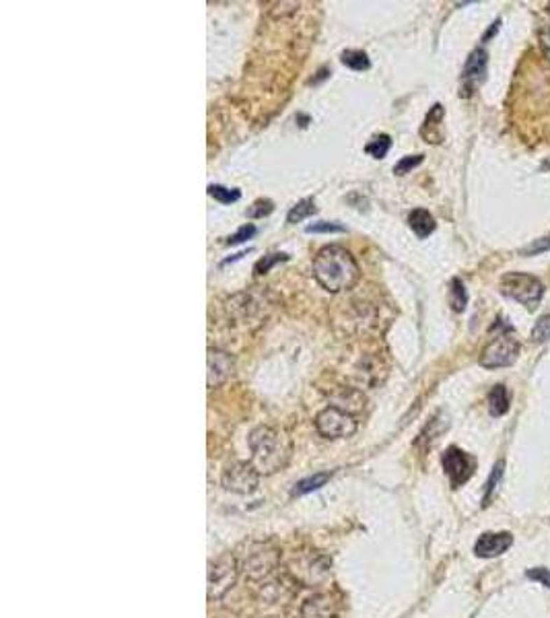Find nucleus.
Masks as SVG:
<instances>
[{
  "mask_svg": "<svg viewBox=\"0 0 550 618\" xmlns=\"http://www.w3.org/2000/svg\"><path fill=\"white\" fill-rule=\"evenodd\" d=\"M509 392H507V388L505 386H495L493 390H491V394H488V412L493 414V416H503V414H507V410H509Z\"/></svg>",
  "mask_w": 550,
  "mask_h": 618,
  "instance_id": "obj_16",
  "label": "nucleus"
},
{
  "mask_svg": "<svg viewBox=\"0 0 550 618\" xmlns=\"http://www.w3.org/2000/svg\"><path fill=\"white\" fill-rule=\"evenodd\" d=\"M316 429L326 439H342V437H351L357 431V421L353 419L351 412L338 406H328L322 412H318Z\"/></svg>",
  "mask_w": 550,
  "mask_h": 618,
  "instance_id": "obj_6",
  "label": "nucleus"
},
{
  "mask_svg": "<svg viewBox=\"0 0 550 618\" xmlns=\"http://www.w3.org/2000/svg\"><path fill=\"white\" fill-rule=\"evenodd\" d=\"M526 577L532 580V582L542 583L544 587H549L550 589V571L549 569H544V567H536V569L526 571Z\"/></svg>",
  "mask_w": 550,
  "mask_h": 618,
  "instance_id": "obj_30",
  "label": "nucleus"
},
{
  "mask_svg": "<svg viewBox=\"0 0 550 618\" xmlns=\"http://www.w3.org/2000/svg\"><path fill=\"white\" fill-rule=\"evenodd\" d=\"M307 233H344L346 229L340 223H330V220H322V223H313L305 227Z\"/></svg>",
  "mask_w": 550,
  "mask_h": 618,
  "instance_id": "obj_27",
  "label": "nucleus"
},
{
  "mask_svg": "<svg viewBox=\"0 0 550 618\" xmlns=\"http://www.w3.org/2000/svg\"><path fill=\"white\" fill-rule=\"evenodd\" d=\"M540 48H542V54L550 60V27L540 34Z\"/></svg>",
  "mask_w": 550,
  "mask_h": 618,
  "instance_id": "obj_32",
  "label": "nucleus"
},
{
  "mask_svg": "<svg viewBox=\"0 0 550 618\" xmlns=\"http://www.w3.org/2000/svg\"><path fill=\"white\" fill-rule=\"evenodd\" d=\"M501 293L532 311L540 305L544 297V285L538 276H532L528 272H507L501 279Z\"/></svg>",
  "mask_w": 550,
  "mask_h": 618,
  "instance_id": "obj_3",
  "label": "nucleus"
},
{
  "mask_svg": "<svg viewBox=\"0 0 550 618\" xmlns=\"http://www.w3.org/2000/svg\"><path fill=\"white\" fill-rule=\"evenodd\" d=\"M550 250V235L549 237H540V239H536L534 244H530L528 248H523L521 250V255H534V254H540V252H547Z\"/></svg>",
  "mask_w": 550,
  "mask_h": 618,
  "instance_id": "obj_31",
  "label": "nucleus"
},
{
  "mask_svg": "<svg viewBox=\"0 0 550 618\" xmlns=\"http://www.w3.org/2000/svg\"><path fill=\"white\" fill-rule=\"evenodd\" d=\"M258 233V229L254 225H244L237 233H233L229 239H227V244L229 246H237V244H244V241H248V239H252L254 235Z\"/></svg>",
  "mask_w": 550,
  "mask_h": 618,
  "instance_id": "obj_29",
  "label": "nucleus"
},
{
  "mask_svg": "<svg viewBox=\"0 0 550 618\" xmlns=\"http://www.w3.org/2000/svg\"><path fill=\"white\" fill-rule=\"evenodd\" d=\"M272 211H274V202L268 200V198H260V200H256V202L246 211V215L250 218H264L268 217Z\"/></svg>",
  "mask_w": 550,
  "mask_h": 618,
  "instance_id": "obj_25",
  "label": "nucleus"
},
{
  "mask_svg": "<svg viewBox=\"0 0 550 618\" xmlns=\"http://www.w3.org/2000/svg\"><path fill=\"white\" fill-rule=\"evenodd\" d=\"M530 338L536 344H542V342L550 340V314H544V316H540L536 320V324H534L532 332H530Z\"/></svg>",
  "mask_w": 550,
  "mask_h": 618,
  "instance_id": "obj_23",
  "label": "nucleus"
},
{
  "mask_svg": "<svg viewBox=\"0 0 550 618\" xmlns=\"http://www.w3.org/2000/svg\"><path fill=\"white\" fill-rule=\"evenodd\" d=\"M316 213H318V209H316L313 200H311V198H305V200L297 202L293 209L289 211L287 220H289V223H301V220L309 218L311 215H316Z\"/></svg>",
  "mask_w": 550,
  "mask_h": 618,
  "instance_id": "obj_20",
  "label": "nucleus"
},
{
  "mask_svg": "<svg viewBox=\"0 0 550 618\" xmlns=\"http://www.w3.org/2000/svg\"><path fill=\"white\" fill-rule=\"evenodd\" d=\"M514 545V536L509 532H486L474 545V554L480 559H495L507 552Z\"/></svg>",
  "mask_w": 550,
  "mask_h": 618,
  "instance_id": "obj_11",
  "label": "nucleus"
},
{
  "mask_svg": "<svg viewBox=\"0 0 550 618\" xmlns=\"http://www.w3.org/2000/svg\"><path fill=\"white\" fill-rule=\"evenodd\" d=\"M336 617V602L332 596L318 594L301 606V618H334Z\"/></svg>",
  "mask_w": 550,
  "mask_h": 618,
  "instance_id": "obj_13",
  "label": "nucleus"
},
{
  "mask_svg": "<svg viewBox=\"0 0 550 618\" xmlns=\"http://www.w3.org/2000/svg\"><path fill=\"white\" fill-rule=\"evenodd\" d=\"M285 260H289V255L287 254H268L264 255L260 262H258L256 266H254V272L256 274H266L274 264H278V262H285Z\"/></svg>",
  "mask_w": 550,
  "mask_h": 618,
  "instance_id": "obj_28",
  "label": "nucleus"
},
{
  "mask_svg": "<svg viewBox=\"0 0 550 618\" xmlns=\"http://www.w3.org/2000/svg\"><path fill=\"white\" fill-rule=\"evenodd\" d=\"M449 305L453 311L462 314L468 305V293H466V287L460 279H451V285H449Z\"/></svg>",
  "mask_w": 550,
  "mask_h": 618,
  "instance_id": "obj_18",
  "label": "nucleus"
},
{
  "mask_svg": "<svg viewBox=\"0 0 550 618\" xmlns=\"http://www.w3.org/2000/svg\"><path fill=\"white\" fill-rule=\"evenodd\" d=\"M503 460L501 462H497L495 464V468H493V472L488 476V480H486V489H484V497H482V505L486 507L488 505V501H491V497H493V493H495V489H497V484H499V480H501V476H503Z\"/></svg>",
  "mask_w": 550,
  "mask_h": 618,
  "instance_id": "obj_24",
  "label": "nucleus"
},
{
  "mask_svg": "<svg viewBox=\"0 0 550 618\" xmlns=\"http://www.w3.org/2000/svg\"><path fill=\"white\" fill-rule=\"evenodd\" d=\"M390 146H392V139H390L388 134H379V136H375L373 141L367 143L365 153H369V155L375 157V159H383V157L388 155Z\"/></svg>",
  "mask_w": 550,
  "mask_h": 618,
  "instance_id": "obj_22",
  "label": "nucleus"
},
{
  "mask_svg": "<svg viewBox=\"0 0 550 618\" xmlns=\"http://www.w3.org/2000/svg\"><path fill=\"white\" fill-rule=\"evenodd\" d=\"M328 480H330V472H320V474H313V476H309V478H303V480H299V482L295 484L293 495L295 497H299V495L313 493V491L322 489V486H324Z\"/></svg>",
  "mask_w": 550,
  "mask_h": 618,
  "instance_id": "obj_17",
  "label": "nucleus"
},
{
  "mask_svg": "<svg viewBox=\"0 0 550 618\" xmlns=\"http://www.w3.org/2000/svg\"><path fill=\"white\" fill-rule=\"evenodd\" d=\"M278 563V552L268 545H256V550H250L246 554V573L250 577H264L268 575Z\"/></svg>",
  "mask_w": 550,
  "mask_h": 618,
  "instance_id": "obj_10",
  "label": "nucleus"
},
{
  "mask_svg": "<svg viewBox=\"0 0 550 618\" xmlns=\"http://www.w3.org/2000/svg\"><path fill=\"white\" fill-rule=\"evenodd\" d=\"M239 561L233 552H223L209 565V580H206V596L209 600H220L239 577Z\"/></svg>",
  "mask_w": 550,
  "mask_h": 618,
  "instance_id": "obj_4",
  "label": "nucleus"
},
{
  "mask_svg": "<svg viewBox=\"0 0 550 618\" xmlns=\"http://www.w3.org/2000/svg\"><path fill=\"white\" fill-rule=\"evenodd\" d=\"M313 276L328 293H340L351 289L359 276V264L353 254L340 246H326L313 258Z\"/></svg>",
  "mask_w": 550,
  "mask_h": 618,
  "instance_id": "obj_1",
  "label": "nucleus"
},
{
  "mask_svg": "<svg viewBox=\"0 0 550 618\" xmlns=\"http://www.w3.org/2000/svg\"><path fill=\"white\" fill-rule=\"evenodd\" d=\"M443 470L447 474L449 482L453 489L462 486L464 482L470 480V476L474 474V468H477V462L474 458H470L466 451H462L460 447H447L443 458Z\"/></svg>",
  "mask_w": 550,
  "mask_h": 618,
  "instance_id": "obj_8",
  "label": "nucleus"
},
{
  "mask_svg": "<svg viewBox=\"0 0 550 618\" xmlns=\"http://www.w3.org/2000/svg\"><path fill=\"white\" fill-rule=\"evenodd\" d=\"M233 373V359L225 351H209V388H217Z\"/></svg>",
  "mask_w": 550,
  "mask_h": 618,
  "instance_id": "obj_12",
  "label": "nucleus"
},
{
  "mask_svg": "<svg viewBox=\"0 0 550 618\" xmlns=\"http://www.w3.org/2000/svg\"><path fill=\"white\" fill-rule=\"evenodd\" d=\"M423 155H408V157H402L396 165H394V174L396 176H404L408 171H412L414 167H418L423 163Z\"/></svg>",
  "mask_w": 550,
  "mask_h": 618,
  "instance_id": "obj_26",
  "label": "nucleus"
},
{
  "mask_svg": "<svg viewBox=\"0 0 550 618\" xmlns=\"http://www.w3.org/2000/svg\"><path fill=\"white\" fill-rule=\"evenodd\" d=\"M443 115H445V109L441 104H435L433 108L429 109L427 118H425V124L421 128V136L427 141V143H441L443 141V128H441V122H443Z\"/></svg>",
  "mask_w": 550,
  "mask_h": 618,
  "instance_id": "obj_14",
  "label": "nucleus"
},
{
  "mask_svg": "<svg viewBox=\"0 0 550 618\" xmlns=\"http://www.w3.org/2000/svg\"><path fill=\"white\" fill-rule=\"evenodd\" d=\"M223 486L231 493H237V495H248V493H254L258 489V482H260V472L256 470V466L252 462H237V464H231L225 472H223V478H220Z\"/></svg>",
  "mask_w": 550,
  "mask_h": 618,
  "instance_id": "obj_7",
  "label": "nucleus"
},
{
  "mask_svg": "<svg viewBox=\"0 0 550 618\" xmlns=\"http://www.w3.org/2000/svg\"><path fill=\"white\" fill-rule=\"evenodd\" d=\"M486 64H488L486 50L477 48L470 52V56L464 64V71H462V95L464 97H470L472 93H477L480 89V85L486 78Z\"/></svg>",
  "mask_w": 550,
  "mask_h": 618,
  "instance_id": "obj_9",
  "label": "nucleus"
},
{
  "mask_svg": "<svg viewBox=\"0 0 550 618\" xmlns=\"http://www.w3.org/2000/svg\"><path fill=\"white\" fill-rule=\"evenodd\" d=\"M517 355H519V342L512 332V326H507L484 346L478 363L484 369H501V367L514 365Z\"/></svg>",
  "mask_w": 550,
  "mask_h": 618,
  "instance_id": "obj_5",
  "label": "nucleus"
},
{
  "mask_svg": "<svg viewBox=\"0 0 550 618\" xmlns=\"http://www.w3.org/2000/svg\"><path fill=\"white\" fill-rule=\"evenodd\" d=\"M252 464L260 474H274L287 466L291 458V441L270 427H258L250 435Z\"/></svg>",
  "mask_w": 550,
  "mask_h": 618,
  "instance_id": "obj_2",
  "label": "nucleus"
},
{
  "mask_svg": "<svg viewBox=\"0 0 550 618\" xmlns=\"http://www.w3.org/2000/svg\"><path fill=\"white\" fill-rule=\"evenodd\" d=\"M408 225H410V229L416 233V237H421V239L429 237V235L435 231V227H437L433 215H431L429 211H425V209H416V211H412L410 217H408Z\"/></svg>",
  "mask_w": 550,
  "mask_h": 618,
  "instance_id": "obj_15",
  "label": "nucleus"
},
{
  "mask_svg": "<svg viewBox=\"0 0 550 618\" xmlns=\"http://www.w3.org/2000/svg\"><path fill=\"white\" fill-rule=\"evenodd\" d=\"M209 194L219 200L220 204H231V202H237L241 198V192L239 190H233V188H225V185H217V183H211L209 185Z\"/></svg>",
  "mask_w": 550,
  "mask_h": 618,
  "instance_id": "obj_21",
  "label": "nucleus"
},
{
  "mask_svg": "<svg viewBox=\"0 0 550 618\" xmlns=\"http://www.w3.org/2000/svg\"><path fill=\"white\" fill-rule=\"evenodd\" d=\"M340 60H342L344 66H348V69H353V71H367V69L371 66L367 54L365 52H361V50H344L342 56H340Z\"/></svg>",
  "mask_w": 550,
  "mask_h": 618,
  "instance_id": "obj_19",
  "label": "nucleus"
}]
</instances>
